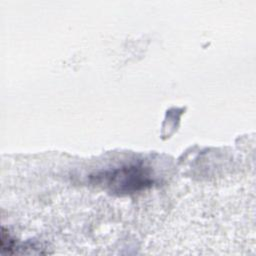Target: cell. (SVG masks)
I'll use <instances>...</instances> for the list:
<instances>
[{
    "instance_id": "obj_2",
    "label": "cell",
    "mask_w": 256,
    "mask_h": 256,
    "mask_svg": "<svg viewBox=\"0 0 256 256\" xmlns=\"http://www.w3.org/2000/svg\"><path fill=\"white\" fill-rule=\"evenodd\" d=\"M16 247H17V242L15 241V239L11 237L7 229L2 227L1 246H0L1 254H15Z\"/></svg>"
},
{
    "instance_id": "obj_1",
    "label": "cell",
    "mask_w": 256,
    "mask_h": 256,
    "mask_svg": "<svg viewBox=\"0 0 256 256\" xmlns=\"http://www.w3.org/2000/svg\"><path fill=\"white\" fill-rule=\"evenodd\" d=\"M95 182L114 194L127 195L151 187L154 180L147 167L133 164L102 172L96 175Z\"/></svg>"
}]
</instances>
